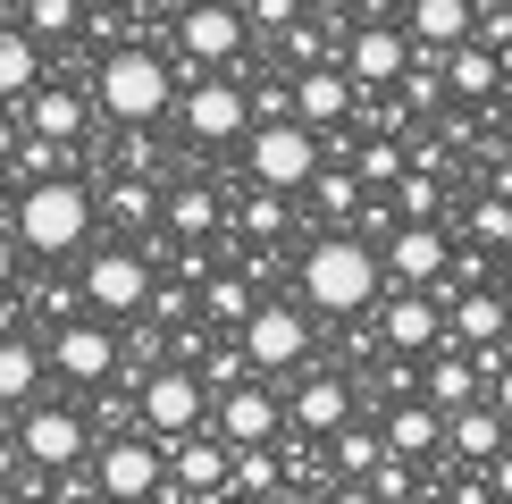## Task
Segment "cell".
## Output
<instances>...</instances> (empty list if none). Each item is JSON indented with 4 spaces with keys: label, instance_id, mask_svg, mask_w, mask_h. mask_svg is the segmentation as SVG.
I'll return each mask as SVG.
<instances>
[{
    "label": "cell",
    "instance_id": "obj_48",
    "mask_svg": "<svg viewBox=\"0 0 512 504\" xmlns=\"http://www.w3.org/2000/svg\"><path fill=\"white\" fill-rule=\"evenodd\" d=\"M403 9H412V0H353V17H361V26H378V17H403Z\"/></svg>",
    "mask_w": 512,
    "mask_h": 504
},
{
    "label": "cell",
    "instance_id": "obj_9",
    "mask_svg": "<svg viewBox=\"0 0 512 504\" xmlns=\"http://www.w3.org/2000/svg\"><path fill=\"white\" fill-rule=\"evenodd\" d=\"M177 118H185V135L202 143V152H219V143H236L252 135V93H244V76H202V84H185L177 93Z\"/></svg>",
    "mask_w": 512,
    "mask_h": 504
},
{
    "label": "cell",
    "instance_id": "obj_21",
    "mask_svg": "<svg viewBox=\"0 0 512 504\" xmlns=\"http://www.w3.org/2000/svg\"><path fill=\"white\" fill-rule=\"evenodd\" d=\"M160 227L177 244H210L227 227V194L219 185H202V177H185V185H168V202H160Z\"/></svg>",
    "mask_w": 512,
    "mask_h": 504
},
{
    "label": "cell",
    "instance_id": "obj_23",
    "mask_svg": "<svg viewBox=\"0 0 512 504\" xmlns=\"http://www.w3.org/2000/svg\"><path fill=\"white\" fill-rule=\"evenodd\" d=\"M387 454H403V462H437L445 454V412L429 404V395L387 404Z\"/></svg>",
    "mask_w": 512,
    "mask_h": 504
},
{
    "label": "cell",
    "instance_id": "obj_12",
    "mask_svg": "<svg viewBox=\"0 0 512 504\" xmlns=\"http://www.w3.org/2000/svg\"><path fill=\"white\" fill-rule=\"evenodd\" d=\"M378 336H387L395 353H420V362L454 345V328H445V303H437L429 286H395L387 303H378Z\"/></svg>",
    "mask_w": 512,
    "mask_h": 504
},
{
    "label": "cell",
    "instance_id": "obj_3",
    "mask_svg": "<svg viewBox=\"0 0 512 504\" xmlns=\"http://www.w3.org/2000/svg\"><path fill=\"white\" fill-rule=\"evenodd\" d=\"M244 42H252L244 0H185V9H177V51H168L177 93H185V84H202V76H219V68H236Z\"/></svg>",
    "mask_w": 512,
    "mask_h": 504
},
{
    "label": "cell",
    "instance_id": "obj_15",
    "mask_svg": "<svg viewBox=\"0 0 512 504\" xmlns=\"http://www.w3.org/2000/svg\"><path fill=\"white\" fill-rule=\"evenodd\" d=\"M210 429H219L227 446H277V437H286V395H269L261 378H244V387H227L219 404H210Z\"/></svg>",
    "mask_w": 512,
    "mask_h": 504
},
{
    "label": "cell",
    "instance_id": "obj_26",
    "mask_svg": "<svg viewBox=\"0 0 512 504\" xmlns=\"http://www.w3.org/2000/svg\"><path fill=\"white\" fill-rule=\"evenodd\" d=\"M34 93H42V42H34L26 26H0V101L26 110Z\"/></svg>",
    "mask_w": 512,
    "mask_h": 504
},
{
    "label": "cell",
    "instance_id": "obj_47",
    "mask_svg": "<svg viewBox=\"0 0 512 504\" xmlns=\"http://www.w3.org/2000/svg\"><path fill=\"white\" fill-rule=\"evenodd\" d=\"M487 496H504V504H512V446H504L496 462H487Z\"/></svg>",
    "mask_w": 512,
    "mask_h": 504
},
{
    "label": "cell",
    "instance_id": "obj_22",
    "mask_svg": "<svg viewBox=\"0 0 512 504\" xmlns=\"http://www.w3.org/2000/svg\"><path fill=\"white\" fill-rule=\"evenodd\" d=\"M445 328H454V345L462 353H479V345H504V328H512V294L496 286H462L454 294V311H445Z\"/></svg>",
    "mask_w": 512,
    "mask_h": 504
},
{
    "label": "cell",
    "instance_id": "obj_2",
    "mask_svg": "<svg viewBox=\"0 0 512 504\" xmlns=\"http://www.w3.org/2000/svg\"><path fill=\"white\" fill-rule=\"evenodd\" d=\"M93 101L118 126H152L177 101V68H168V51H152V42H110L101 68H93Z\"/></svg>",
    "mask_w": 512,
    "mask_h": 504
},
{
    "label": "cell",
    "instance_id": "obj_19",
    "mask_svg": "<svg viewBox=\"0 0 512 504\" xmlns=\"http://www.w3.org/2000/svg\"><path fill=\"white\" fill-rule=\"evenodd\" d=\"M487 387H496V370H487L479 353H462V345L429 353V370H420V395H429L437 412H462V404H479Z\"/></svg>",
    "mask_w": 512,
    "mask_h": 504
},
{
    "label": "cell",
    "instance_id": "obj_11",
    "mask_svg": "<svg viewBox=\"0 0 512 504\" xmlns=\"http://www.w3.org/2000/svg\"><path fill=\"white\" fill-rule=\"evenodd\" d=\"M244 336V353H252V370L261 378H277V370H294L311 353V320L294 303H277V294H261V303H252V320L236 328Z\"/></svg>",
    "mask_w": 512,
    "mask_h": 504
},
{
    "label": "cell",
    "instance_id": "obj_46",
    "mask_svg": "<svg viewBox=\"0 0 512 504\" xmlns=\"http://www.w3.org/2000/svg\"><path fill=\"white\" fill-rule=\"evenodd\" d=\"M17 135H26V118H17V110H9V101H0V168H9V160H17Z\"/></svg>",
    "mask_w": 512,
    "mask_h": 504
},
{
    "label": "cell",
    "instance_id": "obj_42",
    "mask_svg": "<svg viewBox=\"0 0 512 504\" xmlns=\"http://www.w3.org/2000/svg\"><path fill=\"white\" fill-rule=\"evenodd\" d=\"M152 168H160V143H152V126H135L118 143V177H152Z\"/></svg>",
    "mask_w": 512,
    "mask_h": 504
},
{
    "label": "cell",
    "instance_id": "obj_50",
    "mask_svg": "<svg viewBox=\"0 0 512 504\" xmlns=\"http://www.w3.org/2000/svg\"><path fill=\"white\" fill-rule=\"evenodd\" d=\"M487 395H496V412H504V420H512V362H504V370H496V387H487Z\"/></svg>",
    "mask_w": 512,
    "mask_h": 504
},
{
    "label": "cell",
    "instance_id": "obj_31",
    "mask_svg": "<svg viewBox=\"0 0 512 504\" xmlns=\"http://www.w3.org/2000/svg\"><path fill=\"white\" fill-rule=\"evenodd\" d=\"M42 370H51V345H34V336H0V404H34Z\"/></svg>",
    "mask_w": 512,
    "mask_h": 504
},
{
    "label": "cell",
    "instance_id": "obj_49",
    "mask_svg": "<svg viewBox=\"0 0 512 504\" xmlns=\"http://www.w3.org/2000/svg\"><path fill=\"white\" fill-rule=\"evenodd\" d=\"M17 278V227H0V286Z\"/></svg>",
    "mask_w": 512,
    "mask_h": 504
},
{
    "label": "cell",
    "instance_id": "obj_52",
    "mask_svg": "<svg viewBox=\"0 0 512 504\" xmlns=\"http://www.w3.org/2000/svg\"><path fill=\"white\" fill-rule=\"evenodd\" d=\"M504 294H512V252H504Z\"/></svg>",
    "mask_w": 512,
    "mask_h": 504
},
{
    "label": "cell",
    "instance_id": "obj_14",
    "mask_svg": "<svg viewBox=\"0 0 512 504\" xmlns=\"http://www.w3.org/2000/svg\"><path fill=\"white\" fill-rule=\"evenodd\" d=\"M378 261H387V286H437L454 269V244H445L437 219H395L387 244H378Z\"/></svg>",
    "mask_w": 512,
    "mask_h": 504
},
{
    "label": "cell",
    "instance_id": "obj_53",
    "mask_svg": "<svg viewBox=\"0 0 512 504\" xmlns=\"http://www.w3.org/2000/svg\"><path fill=\"white\" fill-rule=\"evenodd\" d=\"M479 9H496V0H479Z\"/></svg>",
    "mask_w": 512,
    "mask_h": 504
},
{
    "label": "cell",
    "instance_id": "obj_40",
    "mask_svg": "<svg viewBox=\"0 0 512 504\" xmlns=\"http://www.w3.org/2000/svg\"><path fill=\"white\" fill-rule=\"evenodd\" d=\"M286 488V471H277L269 446H236V496H277Z\"/></svg>",
    "mask_w": 512,
    "mask_h": 504
},
{
    "label": "cell",
    "instance_id": "obj_28",
    "mask_svg": "<svg viewBox=\"0 0 512 504\" xmlns=\"http://www.w3.org/2000/svg\"><path fill=\"white\" fill-rule=\"evenodd\" d=\"M252 303H261L252 269H210V278H202V320H210V328H244Z\"/></svg>",
    "mask_w": 512,
    "mask_h": 504
},
{
    "label": "cell",
    "instance_id": "obj_39",
    "mask_svg": "<svg viewBox=\"0 0 512 504\" xmlns=\"http://www.w3.org/2000/svg\"><path fill=\"white\" fill-rule=\"evenodd\" d=\"M17 26H26L34 42H59V34L84 26V0H26V9H17Z\"/></svg>",
    "mask_w": 512,
    "mask_h": 504
},
{
    "label": "cell",
    "instance_id": "obj_51",
    "mask_svg": "<svg viewBox=\"0 0 512 504\" xmlns=\"http://www.w3.org/2000/svg\"><path fill=\"white\" fill-rule=\"evenodd\" d=\"M219 504H277V496H236V488H227V496H219Z\"/></svg>",
    "mask_w": 512,
    "mask_h": 504
},
{
    "label": "cell",
    "instance_id": "obj_16",
    "mask_svg": "<svg viewBox=\"0 0 512 504\" xmlns=\"http://www.w3.org/2000/svg\"><path fill=\"white\" fill-rule=\"evenodd\" d=\"M17 437H26V454L42 462V471H68V462H93V429H84V412H76V404H26Z\"/></svg>",
    "mask_w": 512,
    "mask_h": 504
},
{
    "label": "cell",
    "instance_id": "obj_8",
    "mask_svg": "<svg viewBox=\"0 0 512 504\" xmlns=\"http://www.w3.org/2000/svg\"><path fill=\"white\" fill-rule=\"evenodd\" d=\"M135 420H143L152 437H168V446H177L185 429H202V420H210V387H202V370H194V362H160V370L135 387Z\"/></svg>",
    "mask_w": 512,
    "mask_h": 504
},
{
    "label": "cell",
    "instance_id": "obj_17",
    "mask_svg": "<svg viewBox=\"0 0 512 504\" xmlns=\"http://www.w3.org/2000/svg\"><path fill=\"white\" fill-rule=\"evenodd\" d=\"M353 395H361V387H353L345 370H311L303 387L286 395V429H294V437H336V429H345V420L361 412Z\"/></svg>",
    "mask_w": 512,
    "mask_h": 504
},
{
    "label": "cell",
    "instance_id": "obj_6",
    "mask_svg": "<svg viewBox=\"0 0 512 504\" xmlns=\"http://www.w3.org/2000/svg\"><path fill=\"white\" fill-rule=\"evenodd\" d=\"M93 479H101V504H152L168 488V437H152L143 420L118 429L110 446L93 454Z\"/></svg>",
    "mask_w": 512,
    "mask_h": 504
},
{
    "label": "cell",
    "instance_id": "obj_7",
    "mask_svg": "<svg viewBox=\"0 0 512 504\" xmlns=\"http://www.w3.org/2000/svg\"><path fill=\"white\" fill-rule=\"evenodd\" d=\"M152 286H160V269H152V252H135V244H101L93 261H84V303H93L101 320L152 311Z\"/></svg>",
    "mask_w": 512,
    "mask_h": 504
},
{
    "label": "cell",
    "instance_id": "obj_30",
    "mask_svg": "<svg viewBox=\"0 0 512 504\" xmlns=\"http://www.w3.org/2000/svg\"><path fill=\"white\" fill-rule=\"evenodd\" d=\"M445 93H454V84H445V51H412V68H403V84H395V101H403V118H437L445 110Z\"/></svg>",
    "mask_w": 512,
    "mask_h": 504
},
{
    "label": "cell",
    "instance_id": "obj_35",
    "mask_svg": "<svg viewBox=\"0 0 512 504\" xmlns=\"http://www.w3.org/2000/svg\"><path fill=\"white\" fill-rule=\"evenodd\" d=\"M286 219H294V202L277 194V185H252V194H244V210H236L244 244H269V236H286Z\"/></svg>",
    "mask_w": 512,
    "mask_h": 504
},
{
    "label": "cell",
    "instance_id": "obj_54",
    "mask_svg": "<svg viewBox=\"0 0 512 504\" xmlns=\"http://www.w3.org/2000/svg\"><path fill=\"white\" fill-rule=\"evenodd\" d=\"M412 504H420V496H412Z\"/></svg>",
    "mask_w": 512,
    "mask_h": 504
},
{
    "label": "cell",
    "instance_id": "obj_20",
    "mask_svg": "<svg viewBox=\"0 0 512 504\" xmlns=\"http://www.w3.org/2000/svg\"><path fill=\"white\" fill-rule=\"evenodd\" d=\"M504 446H512V420L496 412V395H479V404L445 412V454H454V462H479V471H487Z\"/></svg>",
    "mask_w": 512,
    "mask_h": 504
},
{
    "label": "cell",
    "instance_id": "obj_24",
    "mask_svg": "<svg viewBox=\"0 0 512 504\" xmlns=\"http://www.w3.org/2000/svg\"><path fill=\"white\" fill-rule=\"evenodd\" d=\"M26 126H34V135H51V143H84V126H93V101H84L68 76H42V93L26 101Z\"/></svg>",
    "mask_w": 512,
    "mask_h": 504
},
{
    "label": "cell",
    "instance_id": "obj_37",
    "mask_svg": "<svg viewBox=\"0 0 512 504\" xmlns=\"http://www.w3.org/2000/svg\"><path fill=\"white\" fill-rule=\"evenodd\" d=\"M471 244L479 252H512V194H504V185L471 202Z\"/></svg>",
    "mask_w": 512,
    "mask_h": 504
},
{
    "label": "cell",
    "instance_id": "obj_34",
    "mask_svg": "<svg viewBox=\"0 0 512 504\" xmlns=\"http://www.w3.org/2000/svg\"><path fill=\"white\" fill-rule=\"evenodd\" d=\"M101 202H110V219H118V227H152L168 194H160L152 177H110V185H101Z\"/></svg>",
    "mask_w": 512,
    "mask_h": 504
},
{
    "label": "cell",
    "instance_id": "obj_1",
    "mask_svg": "<svg viewBox=\"0 0 512 504\" xmlns=\"http://www.w3.org/2000/svg\"><path fill=\"white\" fill-rule=\"evenodd\" d=\"M378 294H387V261H378V244H361L353 227H328V236L303 252V303H319L328 320H361Z\"/></svg>",
    "mask_w": 512,
    "mask_h": 504
},
{
    "label": "cell",
    "instance_id": "obj_13",
    "mask_svg": "<svg viewBox=\"0 0 512 504\" xmlns=\"http://www.w3.org/2000/svg\"><path fill=\"white\" fill-rule=\"evenodd\" d=\"M412 51H420V42L403 34V17H378V26H353L345 34V68H353L361 93H395L403 68H412Z\"/></svg>",
    "mask_w": 512,
    "mask_h": 504
},
{
    "label": "cell",
    "instance_id": "obj_5",
    "mask_svg": "<svg viewBox=\"0 0 512 504\" xmlns=\"http://www.w3.org/2000/svg\"><path fill=\"white\" fill-rule=\"evenodd\" d=\"M244 168H252V185L303 194L319 168H328V152H319V126H303V118H261V126L244 135Z\"/></svg>",
    "mask_w": 512,
    "mask_h": 504
},
{
    "label": "cell",
    "instance_id": "obj_33",
    "mask_svg": "<svg viewBox=\"0 0 512 504\" xmlns=\"http://www.w3.org/2000/svg\"><path fill=\"white\" fill-rule=\"evenodd\" d=\"M202 387H210V404H219V395L227 387H244V378H261V370H252V353H244V336L236 328H219V336H210V353H202Z\"/></svg>",
    "mask_w": 512,
    "mask_h": 504
},
{
    "label": "cell",
    "instance_id": "obj_29",
    "mask_svg": "<svg viewBox=\"0 0 512 504\" xmlns=\"http://www.w3.org/2000/svg\"><path fill=\"white\" fill-rule=\"evenodd\" d=\"M378 462H387V429H370V420H345L328 437V479H370Z\"/></svg>",
    "mask_w": 512,
    "mask_h": 504
},
{
    "label": "cell",
    "instance_id": "obj_18",
    "mask_svg": "<svg viewBox=\"0 0 512 504\" xmlns=\"http://www.w3.org/2000/svg\"><path fill=\"white\" fill-rule=\"evenodd\" d=\"M353 101H361V84H353L345 59H328V68H294V118L319 126V135H328V126H345Z\"/></svg>",
    "mask_w": 512,
    "mask_h": 504
},
{
    "label": "cell",
    "instance_id": "obj_45",
    "mask_svg": "<svg viewBox=\"0 0 512 504\" xmlns=\"http://www.w3.org/2000/svg\"><path fill=\"white\" fill-rule=\"evenodd\" d=\"M26 437H9V429H0V488H17V471H26Z\"/></svg>",
    "mask_w": 512,
    "mask_h": 504
},
{
    "label": "cell",
    "instance_id": "obj_4",
    "mask_svg": "<svg viewBox=\"0 0 512 504\" xmlns=\"http://www.w3.org/2000/svg\"><path fill=\"white\" fill-rule=\"evenodd\" d=\"M93 185L76 177H42V185H26V194H17V244L26 252H76L84 236H93Z\"/></svg>",
    "mask_w": 512,
    "mask_h": 504
},
{
    "label": "cell",
    "instance_id": "obj_32",
    "mask_svg": "<svg viewBox=\"0 0 512 504\" xmlns=\"http://www.w3.org/2000/svg\"><path fill=\"white\" fill-rule=\"evenodd\" d=\"M303 202H311V210H319L328 227H345L353 210L370 202V185H361V168H319V177L303 185Z\"/></svg>",
    "mask_w": 512,
    "mask_h": 504
},
{
    "label": "cell",
    "instance_id": "obj_36",
    "mask_svg": "<svg viewBox=\"0 0 512 504\" xmlns=\"http://www.w3.org/2000/svg\"><path fill=\"white\" fill-rule=\"evenodd\" d=\"M353 168H361V185H403V168H412V152H403V135L387 126V135H361Z\"/></svg>",
    "mask_w": 512,
    "mask_h": 504
},
{
    "label": "cell",
    "instance_id": "obj_41",
    "mask_svg": "<svg viewBox=\"0 0 512 504\" xmlns=\"http://www.w3.org/2000/svg\"><path fill=\"white\" fill-rule=\"evenodd\" d=\"M370 488H378V504H412L420 496V462H403V454H387L370 471Z\"/></svg>",
    "mask_w": 512,
    "mask_h": 504
},
{
    "label": "cell",
    "instance_id": "obj_44",
    "mask_svg": "<svg viewBox=\"0 0 512 504\" xmlns=\"http://www.w3.org/2000/svg\"><path fill=\"white\" fill-rule=\"evenodd\" d=\"M252 118H294V84H252Z\"/></svg>",
    "mask_w": 512,
    "mask_h": 504
},
{
    "label": "cell",
    "instance_id": "obj_25",
    "mask_svg": "<svg viewBox=\"0 0 512 504\" xmlns=\"http://www.w3.org/2000/svg\"><path fill=\"white\" fill-rule=\"evenodd\" d=\"M403 34H412L420 51H454V42L479 34V0H412V9H403Z\"/></svg>",
    "mask_w": 512,
    "mask_h": 504
},
{
    "label": "cell",
    "instance_id": "obj_43",
    "mask_svg": "<svg viewBox=\"0 0 512 504\" xmlns=\"http://www.w3.org/2000/svg\"><path fill=\"white\" fill-rule=\"evenodd\" d=\"M244 17H252V34H286L303 17V0H244Z\"/></svg>",
    "mask_w": 512,
    "mask_h": 504
},
{
    "label": "cell",
    "instance_id": "obj_10",
    "mask_svg": "<svg viewBox=\"0 0 512 504\" xmlns=\"http://www.w3.org/2000/svg\"><path fill=\"white\" fill-rule=\"evenodd\" d=\"M42 336H51V370L68 387H110L126 362V336L110 320H68V328H42Z\"/></svg>",
    "mask_w": 512,
    "mask_h": 504
},
{
    "label": "cell",
    "instance_id": "obj_27",
    "mask_svg": "<svg viewBox=\"0 0 512 504\" xmlns=\"http://www.w3.org/2000/svg\"><path fill=\"white\" fill-rule=\"evenodd\" d=\"M445 84H454V93L462 101H479V93H496V84H504V51H496V42H454V51H445Z\"/></svg>",
    "mask_w": 512,
    "mask_h": 504
},
{
    "label": "cell",
    "instance_id": "obj_38",
    "mask_svg": "<svg viewBox=\"0 0 512 504\" xmlns=\"http://www.w3.org/2000/svg\"><path fill=\"white\" fill-rule=\"evenodd\" d=\"M395 219H437L445 210V185H437V168H403V185H395Z\"/></svg>",
    "mask_w": 512,
    "mask_h": 504
}]
</instances>
